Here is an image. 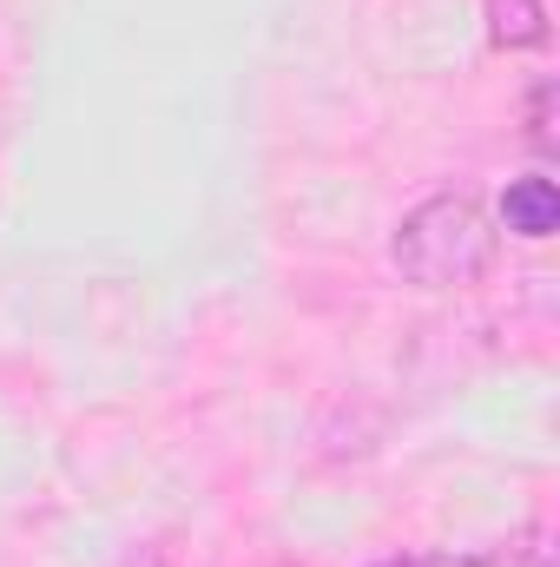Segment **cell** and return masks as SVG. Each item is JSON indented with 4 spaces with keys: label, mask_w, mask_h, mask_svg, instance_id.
Wrapping results in <instances>:
<instances>
[{
    "label": "cell",
    "mask_w": 560,
    "mask_h": 567,
    "mask_svg": "<svg viewBox=\"0 0 560 567\" xmlns=\"http://www.w3.org/2000/svg\"><path fill=\"white\" fill-rule=\"evenodd\" d=\"M528 145L541 152V158H554V80H541L535 93H528Z\"/></svg>",
    "instance_id": "obj_4"
},
{
    "label": "cell",
    "mask_w": 560,
    "mask_h": 567,
    "mask_svg": "<svg viewBox=\"0 0 560 567\" xmlns=\"http://www.w3.org/2000/svg\"><path fill=\"white\" fill-rule=\"evenodd\" d=\"M501 225H508L515 238H528V245L554 238V231H560V185L548 178V172L515 178V185L501 192Z\"/></svg>",
    "instance_id": "obj_2"
},
{
    "label": "cell",
    "mask_w": 560,
    "mask_h": 567,
    "mask_svg": "<svg viewBox=\"0 0 560 567\" xmlns=\"http://www.w3.org/2000/svg\"><path fill=\"white\" fill-rule=\"evenodd\" d=\"M535 567H548V561H541V555H535Z\"/></svg>",
    "instance_id": "obj_6"
},
{
    "label": "cell",
    "mask_w": 560,
    "mask_h": 567,
    "mask_svg": "<svg viewBox=\"0 0 560 567\" xmlns=\"http://www.w3.org/2000/svg\"><path fill=\"white\" fill-rule=\"evenodd\" d=\"M390 258L416 290H468L495 265V225L468 192H435L396 225Z\"/></svg>",
    "instance_id": "obj_1"
},
{
    "label": "cell",
    "mask_w": 560,
    "mask_h": 567,
    "mask_svg": "<svg viewBox=\"0 0 560 567\" xmlns=\"http://www.w3.org/2000/svg\"><path fill=\"white\" fill-rule=\"evenodd\" d=\"M488 7V40L501 53H528L548 40V0H481Z\"/></svg>",
    "instance_id": "obj_3"
},
{
    "label": "cell",
    "mask_w": 560,
    "mask_h": 567,
    "mask_svg": "<svg viewBox=\"0 0 560 567\" xmlns=\"http://www.w3.org/2000/svg\"><path fill=\"white\" fill-rule=\"evenodd\" d=\"M376 567H428V561H376Z\"/></svg>",
    "instance_id": "obj_5"
}]
</instances>
